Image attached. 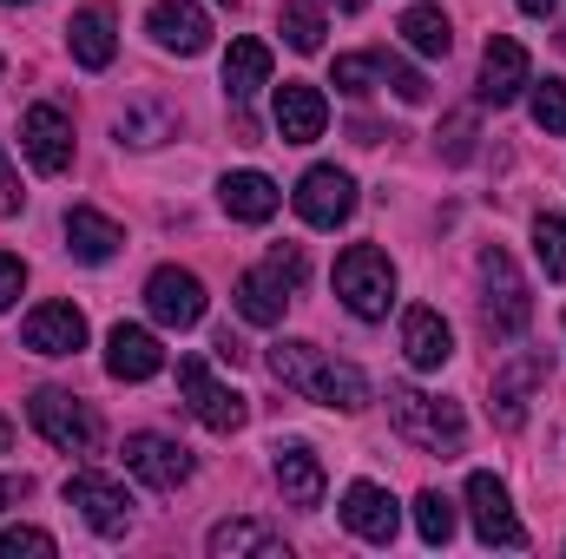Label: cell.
Wrapping results in <instances>:
<instances>
[{
  "instance_id": "obj_1",
  "label": "cell",
  "mask_w": 566,
  "mask_h": 559,
  "mask_svg": "<svg viewBox=\"0 0 566 559\" xmlns=\"http://www.w3.org/2000/svg\"><path fill=\"white\" fill-rule=\"evenodd\" d=\"M264 362H271V376H277L283 389H296L303 402H323V409H343V415L369 409V376L356 362H336L316 342H271Z\"/></svg>"
},
{
  "instance_id": "obj_2",
  "label": "cell",
  "mask_w": 566,
  "mask_h": 559,
  "mask_svg": "<svg viewBox=\"0 0 566 559\" xmlns=\"http://www.w3.org/2000/svg\"><path fill=\"white\" fill-rule=\"evenodd\" d=\"M389 421H396V434H402L409 447L441 454V461H454V454L468 447V421H461V409H454V402H441V395L409 389V382H396V389H389Z\"/></svg>"
},
{
  "instance_id": "obj_3",
  "label": "cell",
  "mask_w": 566,
  "mask_h": 559,
  "mask_svg": "<svg viewBox=\"0 0 566 559\" xmlns=\"http://www.w3.org/2000/svg\"><path fill=\"white\" fill-rule=\"evenodd\" d=\"M481 323H488V336L494 342H514L527 323H534V296H527V283L514 271V257L507 251H481Z\"/></svg>"
},
{
  "instance_id": "obj_4",
  "label": "cell",
  "mask_w": 566,
  "mask_h": 559,
  "mask_svg": "<svg viewBox=\"0 0 566 559\" xmlns=\"http://www.w3.org/2000/svg\"><path fill=\"white\" fill-rule=\"evenodd\" d=\"M336 296L349 303V316L382 323L389 303H396V264H389V251H376V244H349V251L336 257Z\"/></svg>"
},
{
  "instance_id": "obj_5",
  "label": "cell",
  "mask_w": 566,
  "mask_h": 559,
  "mask_svg": "<svg viewBox=\"0 0 566 559\" xmlns=\"http://www.w3.org/2000/svg\"><path fill=\"white\" fill-rule=\"evenodd\" d=\"M27 421H33L40 441H53L60 454H93V447H99V415H93L73 389H33Z\"/></svg>"
},
{
  "instance_id": "obj_6",
  "label": "cell",
  "mask_w": 566,
  "mask_h": 559,
  "mask_svg": "<svg viewBox=\"0 0 566 559\" xmlns=\"http://www.w3.org/2000/svg\"><path fill=\"white\" fill-rule=\"evenodd\" d=\"M178 389H185L191 415L205 421L211 434H238V428L251 421V395L224 389V382L211 376V362H205V356H185V362H178Z\"/></svg>"
},
{
  "instance_id": "obj_7",
  "label": "cell",
  "mask_w": 566,
  "mask_h": 559,
  "mask_svg": "<svg viewBox=\"0 0 566 559\" xmlns=\"http://www.w3.org/2000/svg\"><path fill=\"white\" fill-rule=\"evenodd\" d=\"M290 204H296V218H303L310 231H336V224L356 218V178L336 171V165H310V171L296 178Z\"/></svg>"
},
{
  "instance_id": "obj_8",
  "label": "cell",
  "mask_w": 566,
  "mask_h": 559,
  "mask_svg": "<svg viewBox=\"0 0 566 559\" xmlns=\"http://www.w3.org/2000/svg\"><path fill=\"white\" fill-rule=\"evenodd\" d=\"M66 507H80V520H86L99 540H119V534L133 527V494H126L113 474H99V467L66 474Z\"/></svg>"
},
{
  "instance_id": "obj_9",
  "label": "cell",
  "mask_w": 566,
  "mask_h": 559,
  "mask_svg": "<svg viewBox=\"0 0 566 559\" xmlns=\"http://www.w3.org/2000/svg\"><path fill=\"white\" fill-rule=\"evenodd\" d=\"M468 514H474L481 547H507V553L527 547V527H521V514H514V500H507V487L494 474H468Z\"/></svg>"
},
{
  "instance_id": "obj_10",
  "label": "cell",
  "mask_w": 566,
  "mask_h": 559,
  "mask_svg": "<svg viewBox=\"0 0 566 559\" xmlns=\"http://www.w3.org/2000/svg\"><path fill=\"white\" fill-rule=\"evenodd\" d=\"M126 467L139 474L145 487H158V494H178L185 481H191V447L185 441H171V434H151V428H139V434H126Z\"/></svg>"
},
{
  "instance_id": "obj_11",
  "label": "cell",
  "mask_w": 566,
  "mask_h": 559,
  "mask_svg": "<svg viewBox=\"0 0 566 559\" xmlns=\"http://www.w3.org/2000/svg\"><path fill=\"white\" fill-rule=\"evenodd\" d=\"M20 151L40 178H60L73 165V119L60 106H27L20 113Z\"/></svg>"
},
{
  "instance_id": "obj_12",
  "label": "cell",
  "mask_w": 566,
  "mask_h": 559,
  "mask_svg": "<svg viewBox=\"0 0 566 559\" xmlns=\"http://www.w3.org/2000/svg\"><path fill=\"white\" fill-rule=\"evenodd\" d=\"M145 309L158 329H191V323H205V283L178 264H158L145 277Z\"/></svg>"
},
{
  "instance_id": "obj_13",
  "label": "cell",
  "mask_w": 566,
  "mask_h": 559,
  "mask_svg": "<svg viewBox=\"0 0 566 559\" xmlns=\"http://www.w3.org/2000/svg\"><path fill=\"white\" fill-rule=\"evenodd\" d=\"M534 86V60L514 33H494L488 53H481V106H514L521 93Z\"/></svg>"
},
{
  "instance_id": "obj_14",
  "label": "cell",
  "mask_w": 566,
  "mask_h": 559,
  "mask_svg": "<svg viewBox=\"0 0 566 559\" xmlns=\"http://www.w3.org/2000/svg\"><path fill=\"white\" fill-rule=\"evenodd\" d=\"M343 527H349L356 540H369V547H389L396 527H402V507H396L389 487H376V481H349V494H343Z\"/></svg>"
},
{
  "instance_id": "obj_15",
  "label": "cell",
  "mask_w": 566,
  "mask_h": 559,
  "mask_svg": "<svg viewBox=\"0 0 566 559\" xmlns=\"http://www.w3.org/2000/svg\"><path fill=\"white\" fill-rule=\"evenodd\" d=\"M145 33L165 46V53H205L211 46V13L198 7V0H158L151 13H145Z\"/></svg>"
},
{
  "instance_id": "obj_16",
  "label": "cell",
  "mask_w": 566,
  "mask_h": 559,
  "mask_svg": "<svg viewBox=\"0 0 566 559\" xmlns=\"http://www.w3.org/2000/svg\"><path fill=\"white\" fill-rule=\"evenodd\" d=\"M66 46H73V60H80L86 73H106L113 53H119V13H113L106 0H86V7L66 20Z\"/></svg>"
},
{
  "instance_id": "obj_17",
  "label": "cell",
  "mask_w": 566,
  "mask_h": 559,
  "mask_svg": "<svg viewBox=\"0 0 566 559\" xmlns=\"http://www.w3.org/2000/svg\"><path fill=\"white\" fill-rule=\"evenodd\" d=\"M20 342H27L33 356H80V349H86V316H80L73 303H40V309H27V323H20Z\"/></svg>"
},
{
  "instance_id": "obj_18",
  "label": "cell",
  "mask_w": 566,
  "mask_h": 559,
  "mask_svg": "<svg viewBox=\"0 0 566 559\" xmlns=\"http://www.w3.org/2000/svg\"><path fill=\"white\" fill-rule=\"evenodd\" d=\"M271 474H277V487H283V500L290 507H323V454L310 447V441H277L271 447Z\"/></svg>"
},
{
  "instance_id": "obj_19",
  "label": "cell",
  "mask_w": 566,
  "mask_h": 559,
  "mask_svg": "<svg viewBox=\"0 0 566 559\" xmlns=\"http://www.w3.org/2000/svg\"><path fill=\"white\" fill-rule=\"evenodd\" d=\"M323 126H329V99H323V86H310V80H283L277 86V139L283 145H316L323 139Z\"/></svg>"
},
{
  "instance_id": "obj_20",
  "label": "cell",
  "mask_w": 566,
  "mask_h": 559,
  "mask_svg": "<svg viewBox=\"0 0 566 559\" xmlns=\"http://www.w3.org/2000/svg\"><path fill=\"white\" fill-rule=\"evenodd\" d=\"M158 369H165V349H158L151 329L119 323V329L106 336V376H113V382H151Z\"/></svg>"
},
{
  "instance_id": "obj_21",
  "label": "cell",
  "mask_w": 566,
  "mask_h": 559,
  "mask_svg": "<svg viewBox=\"0 0 566 559\" xmlns=\"http://www.w3.org/2000/svg\"><path fill=\"white\" fill-rule=\"evenodd\" d=\"M402 356H409L416 369H441V362L454 356V329H448L441 309H428V303L402 309Z\"/></svg>"
},
{
  "instance_id": "obj_22",
  "label": "cell",
  "mask_w": 566,
  "mask_h": 559,
  "mask_svg": "<svg viewBox=\"0 0 566 559\" xmlns=\"http://www.w3.org/2000/svg\"><path fill=\"white\" fill-rule=\"evenodd\" d=\"M547 382V356H514L501 376H494V421L514 434L521 421H527V395Z\"/></svg>"
},
{
  "instance_id": "obj_23",
  "label": "cell",
  "mask_w": 566,
  "mask_h": 559,
  "mask_svg": "<svg viewBox=\"0 0 566 559\" xmlns=\"http://www.w3.org/2000/svg\"><path fill=\"white\" fill-rule=\"evenodd\" d=\"M119 244H126V231H119L106 211H93V204H73V211H66V251H73L80 264H113Z\"/></svg>"
},
{
  "instance_id": "obj_24",
  "label": "cell",
  "mask_w": 566,
  "mask_h": 559,
  "mask_svg": "<svg viewBox=\"0 0 566 559\" xmlns=\"http://www.w3.org/2000/svg\"><path fill=\"white\" fill-rule=\"evenodd\" d=\"M264 86H271V46L264 40H231V53H224V99L244 113Z\"/></svg>"
},
{
  "instance_id": "obj_25",
  "label": "cell",
  "mask_w": 566,
  "mask_h": 559,
  "mask_svg": "<svg viewBox=\"0 0 566 559\" xmlns=\"http://www.w3.org/2000/svg\"><path fill=\"white\" fill-rule=\"evenodd\" d=\"M218 198H224V211H231L238 224H271L277 204H283V191L264 178V171H224Z\"/></svg>"
},
{
  "instance_id": "obj_26",
  "label": "cell",
  "mask_w": 566,
  "mask_h": 559,
  "mask_svg": "<svg viewBox=\"0 0 566 559\" xmlns=\"http://www.w3.org/2000/svg\"><path fill=\"white\" fill-rule=\"evenodd\" d=\"M231 303H238V316H244V323H258V329H277L283 309H290V283H283L271 264H264V271H244Z\"/></svg>"
},
{
  "instance_id": "obj_27",
  "label": "cell",
  "mask_w": 566,
  "mask_h": 559,
  "mask_svg": "<svg viewBox=\"0 0 566 559\" xmlns=\"http://www.w3.org/2000/svg\"><path fill=\"white\" fill-rule=\"evenodd\" d=\"M205 547H211V559H283V540L264 527V520H218L211 534H205Z\"/></svg>"
},
{
  "instance_id": "obj_28",
  "label": "cell",
  "mask_w": 566,
  "mask_h": 559,
  "mask_svg": "<svg viewBox=\"0 0 566 559\" xmlns=\"http://www.w3.org/2000/svg\"><path fill=\"white\" fill-rule=\"evenodd\" d=\"M178 139V113L171 106H158V99H133L126 113H119V145H165Z\"/></svg>"
},
{
  "instance_id": "obj_29",
  "label": "cell",
  "mask_w": 566,
  "mask_h": 559,
  "mask_svg": "<svg viewBox=\"0 0 566 559\" xmlns=\"http://www.w3.org/2000/svg\"><path fill=\"white\" fill-rule=\"evenodd\" d=\"M402 40H409L422 60H448L454 27H448V13H441V7H409V13H402Z\"/></svg>"
},
{
  "instance_id": "obj_30",
  "label": "cell",
  "mask_w": 566,
  "mask_h": 559,
  "mask_svg": "<svg viewBox=\"0 0 566 559\" xmlns=\"http://www.w3.org/2000/svg\"><path fill=\"white\" fill-rule=\"evenodd\" d=\"M277 33L290 40V53H323V7H310V0H283L277 7Z\"/></svg>"
},
{
  "instance_id": "obj_31",
  "label": "cell",
  "mask_w": 566,
  "mask_h": 559,
  "mask_svg": "<svg viewBox=\"0 0 566 559\" xmlns=\"http://www.w3.org/2000/svg\"><path fill=\"white\" fill-rule=\"evenodd\" d=\"M534 257H541V271L554 283H566V218L560 211H541L534 218Z\"/></svg>"
},
{
  "instance_id": "obj_32",
  "label": "cell",
  "mask_w": 566,
  "mask_h": 559,
  "mask_svg": "<svg viewBox=\"0 0 566 559\" xmlns=\"http://www.w3.org/2000/svg\"><path fill=\"white\" fill-rule=\"evenodd\" d=\"M329 80H336V86H343L349 99H369V93L382 86V73H376V53H336Z\"/></svg>"
},
{
  "instance_id": "obj_33",
  "label": "cell",
  "mask_w": 566,
  "mask_h": 559,
  "mask_svg": "<svg viewBox=\"0 0 566 559\" xmlns=\"http://www.w3.org/2000/svg\"><path fill=\"white\" fill-rule=\"evenodd\" d=\"M416 527H422L428 547H448V540H454V500H448V494H434V487L416 494Z\"/></svg>"
},
{
  "instance_id": "obj_34",
  "label": "cell",
  "mask_w": 566,
  "mask_h": 559,
  "mask_svg": "<svg viewBox=\"0 0 566 559\" xmlns=\"http://www.w3.org/2000/svg\"><path fill=\"white\" fill-rule=\"evenodd\" d=\"M376 73H382V86H389L396 99H409V106H422V99H428V80L409 66V60H396V53H376Z\"/></svg>"
},
{
  "instance_id": "obj_35",
  "label": "cell",
  "mask_w": 566,
  "mask_h": 559,
  "mask_svg": "<svg viewBox=\"0 0 566 559\" xmlns=\"http://www.w3.org/2000/svg\"><path fill=\"white\" fill-rule=\"evenodd\" d=\"M534 126H541V133H566V86L560 80L534 86Z\"/></svg>"
},
{
  "instance_id": "obj_36",
  "label": "cell",
  "mask_w": 566,
  "mask_h": 559,
  "mask_svg": "<svg viewBox=\"0 0 566 559\" xmlns=\"http://www.w3.org/2000/svg\"><path fill=\"white\" fill-rule=\"evenodd\" d=\"M20 553H53V534H40V527H7L0 534V559H20Z\"/></svg>"
},
{
  "instance_id": "obj_37",
  "label": "cell",
  "mask_w": 566,
  "mask_h": 559,
  "mask_svg": "<svg viewBox=\"0 0 566 559\" xmlns=\"http://www.w3.org/2000/svg\"><path fill=\"white\" fill-rule=\"evenodd\" d=\"M271 271H277V277L296 289V283L310 277V257H303V244H277V251H271Z\"/></svg>"
},
{
  "instance_id": "obj_38",
  "label": "cell",
  "mask_w": 566,
  "mask_h": 559,
  "mask_svg": "<svg viewBox=\"0 0 566 559\" xmlns=\"http://www.w3.org/2000/svg\"><path fill=\"white\" fill-rule=\"evenodd\" d=\"M20 289H27V264H20L13 251H0V309H13Z\"/></svg>"
},
{
  "instance_id": "obj_39",
  "label": "cell",
  "mask_w": 566,
  "mask_h": 559,
  "mask_svg": "<svg viewBox=\"0 0 566 559\" xmlns=\"http://www.w3.org/2000/svg\"><path fill=\"white\" fill-rule=\"evenodd\" d=\"M211 356H218V362H244V356H251V349H244V336H238V329H231V323H224V329H218V336H211Z\"/></svg>"
},
{
  "instance_id": "obj_40",
  "label": "cell",
  "mask_w": 566,
  "mask_h": 559,
  "mask_svg": "<svg viewBox=\"0 0 566 559\" xmlns=\"http://www.w3.org/2000/svg\"><path fill=\"white\" fill-rule=\"evenodd\" d=\"M468 139H474V119H448V158H468Z\"/></svg>"
},
{
  "instance_id": "obj_41",
  "label": "cell",
  "mask_w": 566,
  "mask_h": 559,
  "mask_svg": "<svg viewBox=\"0 0 566 559\" xmlns=\"http://www.w3.org/2000/svg\"><path fill=\"white\" fill-rule=\"evenodd\" d=\"M0 211H7V218H20V184H13L7 158H0Z\"/></svg>"
},
{
  "instance_id": "obj_42",
  "label": "cell",
  "mask_w": 566,
  "mask_h": 559,
  "mask_svg": "<svg viewBox=\"0 0 566 559\" xmlns=\"http://www.w3.org/2000/svg\"><path fill=\"white\" fill-rule=\"evenodd\" d=\"M20 494H27V481H13V474H0V514H7V507H13Z\"/></svg>"
},
{
  "instance_id": "obj_43",
  "label": "cell",
  "mask_w": 566,
  "mask_h": 559,
  "mask_svg": "<svg viewBox=\"0 0 566 559\" xmlns=\"http://www.w3.org/2000/svg\"><path fill=\"white\" fill-rule=\"evenodd\" d=\"M514 7H521V13H534V20H547V13H554L560 0H514Z\"/></svg>"
},
{
  "instance_id": "obj_44",
  "label": "cell",
  "mask_w": 566,
  "mask_h": 559,
  "mask_svg": "<svg viewBox=\"0 0 566 559\" xmlns=\"http://www.w3.org/2000/svg\"><path fill=\"white\" fill-rule=\"evenodd\" d=\"M7 447H13V421L0 415V454H7Z\"/></svg>"
},
{
  "instance_id": "obj_45",
  "label": "cell",
  "mask_w": 566,
  "mask_h": 559,
  "mask_svg": "<svg viewBox=\"0 0 566 559\" xmlns=\"http://www.w3.org/2000/svg\"><path fill=\"white\" fill-rule=\"evenodd\" d=\"M363 7H369V0H336V13H363Z\"/></svg>"
},
{
  "instance_id": "obj_46",
  "label": "cell",
  "mask_w": 566,
  "mask_h": 559,
  "mask_svg": "<svg viewBox=\"0 0 566 559\" xmlns=\"http://www.w3.org/2000/svg\"><path fill=\"white\" fill-rule=\"evenodd\" d=\"M0 7H20V0H0Z\"/></svg>"
},
{
  "instance_id": "obj_47",
  "label": "cell",
  "mask_w": 566,
  "mask_h": 559,
  "mask_svg": "<svg viewBox=\"0 0 566 559\" xmlns=\"http://www.w3.org/2000/svg\"><path fill=\"white\" fill-rule=\"evenodd\" d=\"M224 7H238V0H224Z\"/></svg>"
}]
</instances>
